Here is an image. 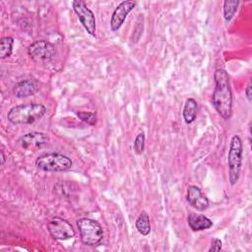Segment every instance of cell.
Segmentation results:
<instances>
[{
  "mask_svg": "<svg viewBox=\"0 0 252 252\" xmlns=\"http://www.w3.org/2000/svg\"><path fill=\"white\" fill-rule=\"evenodd\" d=\"M215 90L212 102L220 117L229 119L232 114V93L229 84V76L224 69L219 68L215 71Z\"/></svg>",
  "mask_w": 252,
  "mask_h": 252,
  "instance_id": "6da1fadb",
  "label": "cell"
},
{
  "mask_svg": "<svg viewBox=\"0 0 252 252\" xmlns=\"http://www.w3.org/2000/svg\"><path fill=\"white\" fill-rule=\"evenodd\" d=\"M47 109L41 103H26L12 107L8 113V120L15 125L32 124L42 118Z\"/></svg>",
  "mask_w": 252,
  "mask_h": 252,
  "instance_id": "7a4b0ae2",
  "label": "cell"
},
{
  "mask_svg": "<svg viewBox=\"0 0 252 252\" xmlns=\"http://www.w3.org/2000/svg\"><path fill=\"white\" fill-rule=\"evenodd\" d=\"M242 155H243L242 141L238 135H233L230 139L229 150L227 154L228 179L231 186L235 185L239 179L241 165H242Z\"/></svg>",
  "mask_w": 252,
  "mask_h": 252,
  "instance_id": "3957f363",
  "label": "cell"
},
{
  "mask_svg": "<svg viewBox=\"0 0 252 252\" xmlns=\"http://www.w3.org/2000/svg\"><path fill=\"white\" fill-rule=\"evenodd\" d=\"M81 240L85 245L95 246L103 238V229L100 223L90 218H82L77 220Z\"/></svg>",
  "mask_w": 252,
  "mask_h": 252,
  "instance_id": "277c9868",
  "label": "cell"
},
{
  "mask_svg": "<svg viewBox=\"0 0 252 252\" xmlns=\"http://www.w3.org/2000/svg\"><path fill=\"white\" fill-rule=\"evenodd\" d=\"M35 165L43 171H66L72 167L73 161L62 154L50 153L38 157Z\"/></svg>",
  "mask_w": 252,
  "mask_h": 252,
  "instance_id": "5b68a950",
  "label": "cell"
},
{
  "mask_svg": "<svg viewBox=\"0 0 252 252\" xmlns=\"http://www.w3.org/2000/svg\"><path fill=\"white\" fill-rule=\"evenodd\" d=\"M28 54L36 63H48L56 57L57 49L50 41L36 40L28 47Z\"/></svg>",
  "mask_w": 252,
  "mask_h": 252,
  "instance_id": "8992f818",
  "label": "cell"
},
{
  "mask_svg": "<svg viewBox=\"0 0 252 252\" xmlns=\"http://www.w3.org/2000/svg\"><path fill=\"white\" fill-rule=\"evenodd\" d=\"M72 7L86 32L92 36H95V17L93 11L82 0H74Z\"/></svg>",
  "mask_w": 252,
  "mask_h": 252,
  "instance_id": "52a82bcc",
  "label": "cell"
},
{
  "mask_svg": "<svg viewBox=\"0 0 252 252\" xmlns=\"http://www.w3.org/2000/svg\"><path fill=\"white\" fill-rule=\"evenodd\" d=\"M47 229L49 234L56 240H67L75 235L72 224L60 217L52 218L47 222Z\"/></svg>",
  "mask_w": 252,
  "mask_h": 252,
  "instance_id": "ba28073f",
  "label": "cell"
},
{
  "mask_svg": "<svg viewBox=\"0 0 252 252\" xmlns=\"http://www.w3.org/2000/svg\"><path fill=\"white\" fill-rule=\"evenodd\" d=\"M135 6H136V3L134 1L128 0V1L121 2L114 9L112 16L110 18V29L112 32H117L121 28L127 16L135 8Z\"/></svg>",
  "mask_w": 252,
  "mask_h": 252,
  "instance_id": "9c48e42d",
  "label": "cell"
},
{
  "mask_svg": "<svg viewBox=\"0 0 252 252\" xmlns=\"http://www.w3.org/2000/svg\"><path fill=\"white\" fill-rule=\"evenodd\" d=\"M48 141V135L43 132H30L22 136L19 140V143L25 150L35 151L47 144Z\"/></svg>",
  "mask_w": 252,
  "mask_h": 252,
  "instance_id": "30bf717a",
  "label": "cell"
},
{
  "mask_svg": "<svg viewBox=\"0 0 252 252\" xmlns=\"http://www.w3.org/2000/svg\"><path fill=\"white\" fill-rule=\"evenodd\" d=\"M187 201L197 211L203 212L209 207V200L201 189L195 185H190L187 189Z\"/></svg>",
  "mask_w": 252,
  "mask_h": 252,
  "instance_id": "8fae6325",
  "label": "cell"
},
{
  "mask_svg": "<svg viewBox=\"0 0 252 252\" xmlns=\"http://www.w3.org/2000/svg\"><path fill=\"white\" fill-rule=\"evenodd\" d=\"M38 84L32 79H27L20 81L13 88V94L19 98L32 96L38 92Z\"/></svg>",
  "mask_w": 252,
  "mask_h": 252,
  "instance_id": "7c38bea8",
  "label": "cell"
},
{
  "mask_svg": "<svg viewBox=\"0 0 252 252\" xmlns=\"http://www.w3.org/2000/svg\"><path fill=\"white\" fill-rule=\"evenodd\" d=\"M188 225L193 231H201L205 229H209L213 226V221L202 214L191 213L187 218Z\"/></svg>",
  "mask_w": 252,
  "mask_h": 252,
  "instance_id": "4fadbf2b",
  "label": "cell"
},
{
  "mask_svg": "<svg viewBox=\"0 0 252 252\" xmlns=\"http://www.w3.org/2000/svg\"><path fill=\"white\" fill-rule=\"evenodd\" d=\"M197 110H198L197 101L192 97L187 98L184 103V107H183V111H182L184 121L187 124H190L195 121L196 116H197Z\"/></svg>",
  "mask_w": 252,
  "mask_h": 252,
  "instance_id": "5bb4252c",
  "label": "cell"
},
{
  "mask_svg": "<svg viewBox=\"0 0 252 252\" xmlns=\"http://www.w3.org/2000/svg\"><path fill=\"white\" fill-rule=\"evenodd\" d=\"M137 230L142 234V235H148L151 232V221H150V217L146 211H143L140 213L139 217L136 220L135 222Z\"/></svg>",
  "mask_w": 252,
  "mask_h": 252,
  "instance_id": "9a60e30c",
  "label": "cell"
},
{
  "mask_svg": "<svg viewBox=\"0 0 252 252\" xmlns=\"http://www.w3.org/2000/svg\"><path fill=\"white\" fill-rule=\"evenodd\" d=\"M239 4L238 0H225L223 2V18L225 22H229L233 18Z\"/></svg>",
  "mask_w": 252,
  "mask_h": 252,
  "instance_id": "2e32d148",
  "label": "cell"
},
{
  "mask_svg": "<svg viewBox=\"0 0 252 252\" xmlns=\"http://www.w3.org/2000/svg\"><path fill=\"white\" fill-rule=\"evenodd\" d=\"M14 38L12 36H4L0 40V58L5 59L11 56L13 51Z\"/></svg>",
  "mask_w": 252,
  "mask_h": 252,
  "instance_id": "e0dca14e",
  "label": "cell"
},
{
  "mask_svg": "<svg viewBox=\"0 0 252 252\" xmlns=\"http://www.w3.org/2000/svg\"><path fill=\"white\" fill-rule=\"evenodd\" d=\"M77 116L84 122L94 126L96 124V114L90 111H79L76 113Z\"/></svg>",
  "mask_w": 252,
  "mask_h": 252,
  "instance_id": "ac0fdd59",
  "label": "cell"
},
{
  "mask_svg": "<svg viewBox=\"0 0 252 252\" xmlns=\"http://www.w3.org/2000/svg\"><path fill=\"white\" fill-rule=\"evenodd\" d=\"M145 140H146V137H145V134L142 132V133H139L135 140H134V144H133V148H134V151L137 155H141L143 152H144V149H145Z\"/></svg>",
  "mask_w": 252,
  "mask_h": 252,
  "instance_id": "d6986e66",
  "label": "cell"
},
{
  "mask_svg": "<svg viewBox=\"0 0 252 252\" xmlns=\"http://www.w3.org/2000/svg\"><path fill=\"white\" fill-rule=\"evenodd\" d=\"M221 248H222L221 240L220 238H214L212 240V244L209 249V252H218V251H220Z\"/></svg>",
  "mask_w": 252,
  "mask_h": 252,
  "instance_id": "ffe728a7",
  "label": "cell"
},
{
  "mask_svg": "<svg viewBox=\"0 0 252 252\" xmlns=\"http://www.w3.org/2000/svg\"><path fill=\"white\" fill-rule=\"evenodd\" d=\"M245 95H246V98L248 99V101H251L252 97H251V81L248 82L246 88H245Z\"/></svg>",
  "mask_w": 252,
  "mask_h": 252,
  "instance_id": "44dd1931",
  "label": "cell"
},
{
  "mask_svg": "<svg viewBox=\"0 0 252 252\" xmlns=\"http://www.w3.org/2000/svg\"><path fill=\"white\" fill-rule=\"evenodd\" d=\"M0 154H1V165H4V163H5V155H4L3 150H1Z\"/></svg>",
  "mask_w": 252,
  "mask_h": 252,
  "instance_id": "7402d4cb",
  "label": "cell"
}]
</instances>
